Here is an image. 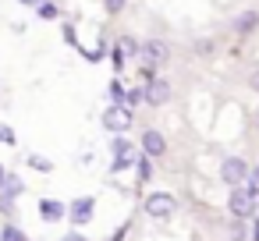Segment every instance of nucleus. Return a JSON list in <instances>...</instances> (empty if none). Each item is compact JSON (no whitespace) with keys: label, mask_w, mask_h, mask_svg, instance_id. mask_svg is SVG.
I'll return each instance as SVG.
<instances>
[{"label":"nucleus","mask_w":259,"mask_h":241,"mask_svg":"<svg viewBox=\"0 0 259 241\" xmlns=\"http://www.w3.org/2000/svg\"><path fill=\"white\" fill-rule=\"evenodd\" d=\"M248 174H252V167H248L241 156H227V160L220 163V181H224L227 188H241V184H248Z\"/></svg>","instance_id":"nucleus-1"},{"label":"nucleus","mask_w":259,"mask_h":241,"mask_svg":"<svg viewBox=\"0 0 259 241\" xmlns=\"http://www.w3.org/2000/svg\"><path fill=\"white\" fill-rule=\"evenodd\" d=\"M146 213H149L153 220H170V216L178 213V199H174L170 191H149V195H146Z\"/></svg>","instance_id":"nucleus-2"},{"label":"nucleus","mask_w":259,"mask_h":241,"mask_svg":"<svg viewBox=\"0 0 259 241\" xmlns=\"http://www.w3.org/2000/svg\"><path fill=\"white\" fill-rule=\"evenodd\" d=\"M227 209H231V216L234 220H248L252 213H255V195L241 184V188H231V195H227Z\"/></svg>","instance_id":"nucleus-3"},{"label":"nucleus","mask_w":259,"mask_h":241,"mask_svg":"<svg viewBox=\"0 0 259 241\" xmlns=\"http://www.w3.org/2000/svg\"><path fill=\"white\" fill-rule=\"evenodd\" d=\"M132 121H135V117H132V110H128L124 103H114V107L103 110V128L114 131V135H124V131L132 128Z\"/></svg>","instance_id":"nucleus-4"},{"label":"nucleus","mask_w":259,"mask_h":241,"mask_svg":"<svg viewBox=\"0 0 259 241\" xmlns=\"http://www.w3.org/2000/svg\"><path fill=\"white\" fill-rule=\"evenodd\" d=\"M139 57L146 61V68H160L170 61V46L163 39H146V43H139Z\"/></svg>","instance_id":"nucleus-5"},{"label":"nucleus","mask_w":259,"mask_h":241,"mask_svg":"<svg viewBox=\"0 0 259 241\" xmlns=\"http://www.w3.org/2000/svg\"><path fill=\"white\" fill-rule=\"evenodd\" d=\"M170 96H174V89L167 78H149L142 89V103H149V107H163V103H170Z\"/></svg>","instance_id":"nucleus-6"},{"label":"nucleus","mask_w":259,"mask_h":241,"mask_svg":"<svg viewBox=\"0 0 259 241\" xmlns=\"http://www.w3.org/2000/svg\"><path fill=\"white\" fill-rule=\"evenodd\" d=\"M139 142H142V156H149V160H160V156L167 153V138H163L156 128H146Z\"/></svg>","instance_id":"nucleus-7"},{"label":"nucleus","mask_w":259,"mask_h":241,"mask_svg":"<svg viewBox=\"0 0 259 241\" xmlns=\"http://www.w3.org/2000/svg\"><path fill=\"white\" fill-rule=\"evenodd\" d=\"M93 209H96V199L82 195V199H75V202L68 206V216H71V223H75V227H85V223L93 220Z\"/></svg>","instance_id":"nucleus-8"},{"label":"nucleus","mask_w":259,"mask_h":241,"mask_svg":"<svg viewBox=\"0 0 259 241\" xmlns=\"http://www.w3.org/2000/svg\"><path fill=\"white\" fill-rule=\"evenodd\" d=\"M132 57H139V39L121 36V39H117V46H114V64H117V68H124V61H132Z\"/></svg>","instance_id":"nucleus-9"},{"label":"nucleus","mask_w":259,"mask_h":241,"mask_svg":"<svg viewBox=\"0 0 259 241\" xmlns=\"http://www.w3.org/2000/svg\"><path fill=\"white\" fill-rule=\"evenodd\" d=\"M234 32L238 36H248V32H255L259 29V11H241V15H234Z\"/></svg>","instance_id":"nucleus-10"},{"label":"nucleus","mask_w":259,"mask_h":241,"mask_svg":"<svg viewBox=\"0 0 259 241\" xmlns=\"http://www.w3.org/2000/svg\"><path fill=\"white\" fill-rule=\"evenodd\" d=\"M64 213H68V206H64V202H57V199H43V202H39V216H43V220H50V223H54V220H61Z\"/></svg>","instance_id":"nucleus-11"},{"label":"nucleus","mask_w":259,"mask_h":241,"mask_svg":"<svg viewBox=\"0 0 259 241\" xmlns=\"http://www.w3.org/2000/svg\"><path fill=\"white\" fill-rule=\"evenodd\" d=\"M22 177H15V174H8V181H4V188H0V195H8V199H18L22 195Z\"/></svg>","instance_id":"nucleus-12"},{"label":"nucleus","mask_w":259,"mask_h":241,"mask_svg":"<svg viewBox=\"0 0 259 241\" xmlns=\"http://www.w3.org/2000/svg\"><path fill=\"white\" fill-rule=\"evenodd\" d=\"M227 234H231V241H245V237H248V223H245V220H234Z\"/></svg>","instance_id":"nucleus-13"},{"label":"nucleus","mask_w":259,"mask_h":241,"mask_svg":"<svg viewBox=\"0 0 259 241\" xmlns=\"http://www.w3.org/2000/svg\"><path fill=\"white\" fill-rule=\"evenodd\" d=\"M0 241H29V237L22 234V227H11V223H8L4 230H0Z\"/></svg>","instance_id":"nucleus-14"},{"label":"nucleus","mask_w":259,"mask_h":241,"mask_svg":"<svg viewBox=\"0 0 259 241\" xmlns=\"http://www.w3.org/2000/svg\"><path fill=\"white\" fill-rule=\"evenodd\" d=\"M110 153H114V156H124V153H132V142H128L124 135H117V138L110 142Z\"/></svg>","instance_id":"nucleus-15"},{"label":"nucleus","mask_w":259,"mask_h":241,"mask_svg":"<svg viewBox=\"0 0 259 241\" xmlns=\"http://www.w3.org/2000/svg\"><path fill=\"white\" fill-rule=\"evenodd\" d=\"M29 167L39 170V174H50V170H54V163H50L47 156H29Z\"/></svg>","instance_id":"nucleus-16"},{"label":"nucleus","mask_w":259,"mask_h":241,"mask_svg":"<svg viewBox=\"0 0 259 241\" xmlns=\"http://www.w3.org/2000/svg\"><path fill=\"white\" fill-rule=\"evenodd\" d=\"M135 170H139V181H142V184H146V181H149V177H153V160H149V156H142V160H139V167H135Z\"/></svg>","instance_id":"nucleus-17"},{"label":"nucleus","mask_w":259,"mask_h":241,"mask_svg":"<svg viewBox=\"0 0 259 241\" xmlns=\"http://www.w3.org/2000/svg\"><path fill=\"white\" fill-rule=\"evenodd\" d=\"M142 103V89H124V107L132 110V107H139Z\"/></svg>","instance_id":"nucleus-18"},{"label":"nucleus","mask_w":259,"mask_h":241,"mask_svg":"<svg viewBox=\"0 0 259 241\" xmlns=\"http://www.w3.org/2000/svg\"><path fill=\"white\" fill-rule=\"evenodd\" d=\"M213 50H217V43H213V39H199V43H195V54H199V57H209Z\"/></svg>","instance_id":"nucleus-19"},{"label":"nucleus","mask_w":259,"mask_h":241,"mask_svg":"<svg viewBox=\"0 0 259 241\" xmlns=\"http://www.w3.org/2000/svg\"><path fill=\"white\" fill-rule=\"evenodd\" d=\"M0 146H15V128L11 124H0Z\"/></svg>","instance_id":"nucleus-20"},{"label":"nucleus","mask_w":259,"mask_h":241,"mask_svg":"<svg viewBox=\"0 0 259 241\" xmlns=\"http://www.w3.org/2000/svg\"><path fill=\"white\" fill-rule=\"evenodd\" d=\"M36 11H39V18H47V22L57 18V8H54V4H36Z\"/></svg>","instance_id":"nucleus-21"},{"label":"nucleus","mask_w":259,"mask_h":241,"mask_svg":"<svg viewBox=\"0 0 259 241\" xmlns=\"http://www.w3.org/2000/svg\"><path fill=\"white\" fill-rule=\"evenodd\" d=\"M124 4H128V0H103L107 15H121V11H124Z\"/></svg>","instance_id":"nucleus-22"},{"label":"nucleus","mask_w":259,"mask_h":241,"mask_svg":"<svg viewBox=\"0 0 259 241\" xmlns=\"http://www.w3.org/2000/svg\"><path fill=\"white\" fill-rule=\"evenodd\" d=\"M110 100L114 103H124V85L121 82H110Z\"/></svg>","instance_id":"nucleus-23"},{"label":"nucleus","mask_w":259,"mask_h":241,"mask_svg":"<svg viewBox=\"0 0 259 241\" xmlns=\"http://www.w3.org/2000/svg\"><path fill=\"white\" fill-rule=\"evenodd\" d=\"M128 163H132V153H124V156H114V167H110V170H114V174H121Z\"/></svg>","instance_id":"nucleus-24"},{"label":"nucleus","mask_w":259,"mask_h":241,"mask_svg":"<svg viewBox=\"0 0 259 241\" xmlns=\"http://www.w3.org/2000/svg\"><path fill=\"white\" fill-rule=\"evenodd\" d=\"M0 213H8V216H11V213H15V199H8V195H0Z\"/></svg>","instance_id":"nucleus-25"},{"label":"nucleus","mask_w":259,"mask_h":241,"mask_svg":"<svg viewBox=\"0 0 259 241\" xmlns=\"http://www.w3.org/2000/svg\"><path fill=\"white\" fill-rule=\"evenodd\" d=\"M248 89H255V92H259V71H252V78H248Z\"/></svg>","instance_id":"nucleus-26"},{"label":"nucleus","mask_w":259,"mask_h":241,"mask_svg":"<svg viewBox=\"0 0 259 241\" xmlns=\"http://www.w3.org/2000/svg\"><path fill=\"white\" fill-rule=\"evenodd\" d=\"M248 227H252V241H259V220H252Z\"/></svg>","instance_id":"nucleus-27"},{"label":"nucleus","mask_w":259,"mask_h":241,"mask_svg":"<svg viewBox=\"0 0 259 241\" xmlns=\"http://www.w3.org/2000/svg\"><path fill=\"white\" fill-rule=\"evenodd\" d=\"M248 181H252V184H255V188H259V167H255V170H252V174H248Z\"/></svg>","instance_id":"nucleus-28"},{"label":"nucleus","mask_w":259,"mask_h":241,"mask_svg":"<svg viewBox=\"0 0 259 241\" xmlns=\"http://www.w3.org/2000/svg\"><path fill=\"white\" fill-rule=\"evenodd\" d=\"M64 241H85V237H82V234H68Z\"/></svg>","instance_id":"nucleus-29"},{"label":"nucleus","mask_w":259,"mask_h":241,"mask_svg":"<svg viewBox=\"0 0 259 241\" xmlns=\"http://www.w3.org/2000/svg\"><path fill=\"white\" fill-rule=\"evenodd\" d=\"M4 181H8V170H4V167H0V188H4Z\"/></svg>","instance_id":"nucleus-30"},{"label":"nucleus","mask_w":259,"mask_h":241,"mask_svg":"<svg viewBox=\"0 0 259 241\" xmlns=\"http://www.w3.org/2000/svg\"><path fill=\"white\" fill-rule=\"evenodd\" d=\"M18 4H25V8H36V4H39V0H18Z\"/></svg>","instance_id":"nucleus-31"},{"label":"nucleus","mask_w":259,"mask_h":241,"mask_svg":"<svg viewBox=\"0 0 259 241\" xmlns=\"http://www.w3.org/2000/svg\"><path fill=\"white\" fill-rule=\"evenodd\" d=\"M255 128H259V110H255Z\"/></svg>","instance_id":"nucleus-32"}]
</instances>
